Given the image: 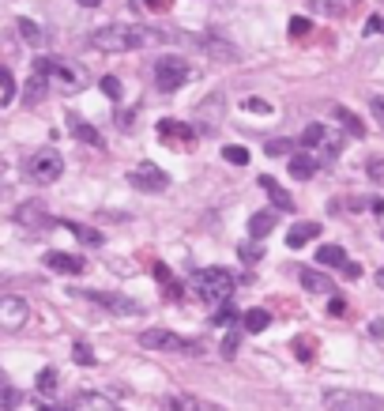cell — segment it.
<instances>
[{"mask_svg": "<svg viewBox=\"0 0 384 411\" xmlns=\"http://www.w3.org/2000/svg\"><path fill=\"white\" fill-rule=\"evenodd\" d=\"M159 38H166V35L147 30V27H132V23H109V27L91 30L87 42H91V49H98V53H132V49H144Z\"/></svg>", "mask_w": 384, "mask_h": 411, "instance_id": "cell-1", "label": "cell"}, {"mask_svg": "<svg viewBox=\"0 0 384 411\" xmlns=\"http://www.w3.org/2000/svg\"><path fill=\"white\" fill-rule=\"evenodd\" d=\"M23 170H27L30 181H38V185H49V181H57V178L64 174V159H61V151L42 147V151H35V155H27Z\"/></svg>", "mask_w": 384, "mask_h": 411, "instance_id": "cell-2", "label": "cell"}, {"mask_svg": "<svg viewBox=\"0 0 384 411\" xmlns=\"http://www.w3.org/2000/svg\"><path fill=\"white\" fill-rule=\"evenodd\" d=\"M140 348L147 351H173V355H200V343L196 340H185L170 329H147L140 332Z\"/></svg>", "mask_w": 384, "mask_h": 411, "instance_id": "cell-3", "label": "cell"}, {"mask_svg": "<svg viewBox=\"0 0 384 411\" xmlns=\"http://www.w3.org/2000/svg\"><path fill=\"white\" fill-rule=\"evenodd\" d=\"M196 290H200L204 302H226L234 295V276L226 272V268H207V272H196L192 276Z\"/></svg>", "mask_w": 384, "mask_h": 411, "instance_id": "cell-4", "label": "cell"}, {"mask_svg": "<svg viewBox=\"0 0 384 411\" xmlns=\"http://www.w3.org/2000/svg\"><path fill=\"white\" fill-rule=\"evenodd\" d=\"M328 411H384V404L369 393H358V388H332L324 393Z\"/></svg>", "mask_w": 384, "mask_h": 411, "instance_id": "cell-5", "label": "cell"}, {"mask_svg": "<svg viewBox=\"0 0 384 411\" xmlns=\"http://www.w3.org/2000/svg\"><path fill=\"white\" fill-rule=\"evenodd\" d=\"M75 298H87V302H94V306H102L109 313H117V317H136L140 309V302H132L128 295H113V290H75Z\"/></svg>", "mask_w": 384, "mask_h": 411, "instance_id": "cell-6", "label": "cell"}, {"mask_svg": "<svg viewBox=\"0 0 384 411\" xmlns=\"http://www.w3.org/2000/svg\"><path fill=\"white\" fill-rule=\"evenodd\" d=\"M189 80V61L185 57H159L155 61V87L159 91H178Z\"/></svg>", "mask_w": 384, "mask_h": 411, "instance_id": "cell-7", "label": "cell"}, {"mask_svg": "<svg viewBox=\"0 0 384 411\" xmlns=\"http://www.w3.org/2000/svg\"><path fill=\"white\" fill-rule=\"evenodd\" d=\"M27 317H30L27 298H19V295H4V298H0V332H16V329H23Z\"/></svg>", "mask_w": 384, "mask_h": 411, "instance_id": "cell-8", "label": "cell"}, {"mask_svg": "<svg viewBox=\"0 0 384 411\" xmlns=\"http://www.w3.org/2000/svg\"><path fill=\"white\" fill-rule=\"evenodd\" d=\"M128 181H132L136 189H147V192H166V189H170V178L162 174L159 166H151V162H144V166H136L132 174H128Z\"/></svg>", "mask_w": 384, "mask_h": 411, "instance_id": "cell-9", "label": "cell"}, {"mask_svg": "<svg viewBox=\"0 0 384 411\" xmlns=\"http://www.w3.org/2000/svg\"><path fill=\"white\" fill-rule=\"evenodd\" d=\"M46 72L61 83L64 91H80L83 87V72L75 64H64V61H46Z\"/></svg>", "mask_w": 384, "mask_h": 411, "instance_id": "cell-10", "label": "cell"}, {"mask_svg": "<svg viewBox=\"0 0 384 411\" xmlns=\"http://www.w3.org/2000/svg\"><path fill=\"white\" fill-rule=\"evenodd\" d=\"M185 42H192V46L207 49L215 61H234V57H237V49L230 46L226 38H218V35H196V38H185Z\"/></svg>", "mask_w": 384, "mask_h": 411, "instance_id": "cell-11", "label": "cell"}, {"mask_svg": "<svg viewBox=\"0 0 384 411\" xmlns=\"http://www.w3.org/2000/svg\"><path fill=\"white\" fill-rule=\"evenodd\" d=\"M46 268H53V272H61V276H80L87 264L80 261V257H72V253L53 250V253H46Z\"/></svg>", "mask_w": 384, "mask_h": 411, "instance_id": "cell-12", "label": "cell"}, {"mask_svg": "<svg viewBox=\"0 0 384 411\" xmlns=\"http://www.w3.org/2000/svg\"><path fill=\"white\" fill-rule=\"evenodd\" d=\"M302 287L309 290V295H332L335 298V283L324 272H316V268H302Z\"/></svg>", "mask_w": 384, "mask_h": 411, "instance_id": "cell-13", "label": "cell"}, {"mask_svg": "<svg viewBox=\"0 0 384 411\" xmlns=\"http://www.w3.org/2000/svg\"><path fill=\"white\" fill-rule=\"evenodd\" d=\"M260 189L268 192V200L275 204V211H294V200H290V192L283 189L275 178H268V174H264V178H260Z\"/></svg>", "mask_w": 384, "mask_h": 411, "instance_id": "cell-14", "label": "cell"}, {"mask_svg": "<svg viewBox=\"0 0 384 411\" xmlns=\"http://www.w3.org/2000/svg\"><path fill=\"white\" fill-rule=\"evenodd\" d=\"M316 234H321V223H313V219L294 223V226H290V234H287V245H290V250H302V245H309Z\"/></svg>", "mask_w": 384, "mask_h": 411, "instance_id": "cell-15", "label": "cell"}, {"mask_svg": "<svg viewBox=\"0 0 384 411\" xmlns=\"http://www.w3.org/2000/svg\"><path fill=\"white\" fill-rule=\"evenodd\" d=\"M159 136L162 140H181L185 147L196 140V133H192V125H185V121H173V117H166V121H159Z\"/></svg>", "mask_w": 384, "mask_h": 411, "instance_id": "cell-16", "label": "cell"}, {"mask_svg": "<svg viewBox=\"0 0 384 411\" xmlns=\"http://www.w3.org/2000/svg\"><path fill=\"white\" fill-rule=\"evenodd\" d=\"M275 226H279V211H256L249 219V238H256L260 242V238H268Z\"/></svg>", "mask_w": 384, "mask_h": 411, "instance_id": "cell-17", "label": "cell"}, {"mask_svg": "<svg viewBox=\"0 0 384 411\" xmlns=\"http://www.w3.org/2000/svg\"><path fill=\"white\" fill-rule=\"evenodd\" d=\"M68 128H72V136L80 140V144H91V147H102V133H98L94 125H87L83 117H68Z\"/></svg>", "mask_w": 384, "mask_h": 411, "instance_id": "cell-18", "label": "cell"}, {"mask_svg": "<svg viewBox=\"0 0 384 411\" xmlns=\"http://www.w3.org/2000/svg\"><path fill=\"white\" fill-rule=\"evenodd\" d=\"M162 411H211L204 400H196L189 393H178V396H166L162 400Z\"/></svg>", "mask_w": 384, "mask_h": 411, "instance_id": "cell-19", "label": "cell"}, {"mask_svg": "<svg viewBox=\"0 0 384 411\" xmlns=\"http://www.w3.org/2000/svg\"><path fill=\"white\" fill-rule=\"evenodd\" d=\"M72 411H117V404L113 400H106V396H98V393H80Z\"/></svg>", "mask_w": 384, "mask_h": 411, "instance_id": "cell-20", "label": "cell"}, {"mask_svg": "<svg viewBox=\"0 0 384 411\" xmlns=\"http://www.w3.org/2000/svg\"><path fill=\"white\" fill-rule=\"evenodd\" d=\"M19 404H23V393H19V388L0 374V411H16Z\"/></svg>", "mask_w": 384, "mask_h": 411, "instance_id": "cell-21", "label": "cell"}, {"mask_svg": "<svg viewBox=\"0 0 384 411\" xmlns=\"http://www.w3.org/2000/svg\"><path fill=\"white\" fill-rule=\"evenodd\" d=\"M268 309H260V306H252V309H245V313H241V329H245V332H264L268 329Z\"/></svg>", "mask_w": 384, "mask_h": 411, "instance_id": "cell-22", "label": "cell"}, {"mask_svg": "<svg viewBox=\"0 0 384 411\" xmlns=\"http://www.w3.org/2000/svg\"><path fill=\"white\" fill-rule=\"evenodd\" d=\"M332 117H335V121H339V125L347 128L350 136H366V125H361L358 117H354V114L347 110V106H332Z\"/></svg>", "mask_w": 384, "mask_h": 411, "instance_id": "cell-23", "label": "cell"}, {"mask_svg": "<svg viewBox=\"0 0 384 411\" xmlns=\"http://www.w3.org/2000/svg\"><path fill=\"white\" fill-rule=\"evenodd\" d=\"M313 174H316V159H313V155H294V159H290V178L309 181Z\"/></svg>", "mask_w": 384, "mask_h": 411, "instance_id": "cell-24", "label": "cell"}, {"mask_svg": "<svg viewBox=\"0 0 384 411\" xmlns=\"http://www.w3.org/2000/svg\"><path fill=\"white\" fill-rule=\"evenodd\" d=\"M61 226H64V231H72V234L80 238L83 245H102V234H98V231H91V226H83V223H72V219H64Z\"/></svg>", "mask_w": 384, "mask_h": 411, "instance_id": "cell-25", "label": "cell"}, {"mask_svg": "<svg viewBox=\"0 0 384 411\" xmlns=\"http://www.w3.org/2000/svg\"><path fill=\"white\" fill-rule=\"evenodd\" d=\"M316 264H328V268H343L347 264V253L339 245H321L316 250Z\"/></svg>", "mask_w": 384, "mask_h": 411, "instance_id": "cell-26", "label": "cell"}, {"mask_svg": "<svg viewBox=\"0 0 384 411\" xmlns=\"http://www.w3.org/2000/svg\"><path fill=\"white\" fill-rule=\"evenodd\" d=\"M155 279L162 283V290H166V298H170V302H178V298H181V283H173V276H170V268H166V264H155Z\"/></svg>", "mask_w": 384, "mask_h": 411, "instance_id": "cell-27", "label": "cell"}, {"mask_svg": "<svg viewBox=\"0 0 384 411\" xmlns=\"http://www.w3.org/2000/svg\"><path fill=\"white\" fill-rule=\"evenodd\" d=\"M16 27H19V35H23L30 46H46V30H42L38 23H30V19H19Z\"/></svg>", "mask_w": 384, "mask_h": 411, "instance_id": "cell-28", "label": "cell"}, {"mask_svg": "<svg viewBox=\"0 0 384 411\" xmlns=\"http://www.w3.org/2000/svg\"><path fill=\"white\" fill-rule=\"evenodd\" d=\"M19 223H49V215L42 211V204H23V208L16 211Z\"/></svg>", "mask_w": 384, "mask_h": 411, "instance_id": "cell-29", "label": "cell"}, {"mask_svg": "<svg viewBox=\"0 0 384 411\" xmlns=\"http://www.w3.org/2000/svg\"><path fill=\"white\" fill-rule=\"evenodd\" d=\"M38 396H57V370L53 366H46L38 374Z\"/></svg>", "mask_w": 384, "mask_h": 411, "instance_id": "cell-30", "label": "cell"}, {"mask_svg": "<svg viewBox=\"0 0 384 411\" xmlns=\"http://www.w3.org/2000/svg\"><path fill=\"white\" fill-rule=\"evenodd\" d=\"M324 136H328V125H309L302 133V147H321Z\"/></svg>", "mask_w": 384, "mask_h": 411, "instance_id": "cell-31", "label": "cell"}, {"mask_svg": "<svg viewBox=\"0 0 384 411\" xmlns=\"http://www.w3.org/2000/svg\"><path fill=\"white\" fill-rule=\"evenodd\" d=\"M321 147H324V155H328V159H335L339 151H343V136H339V133H332V128H328V136H324V144H321Z\"/></svg>", "mask_w": 384, "mask_h": 411, "instance_id": "cell-32", "label": "cell"}, {"mask_svg": "<svg viewBox=\"0 0 384 411\" xmlns=\"http://www.w3.org/2000/svg\"><path fill=\"white\" fill-rule=\"evenodd\" d=\"M223 159H226V162H237V166H245V162H249V151L237 147V144H230V147H223Z\"/></svg>", "mask_w": 384, "mask_h": 411, "instance_id": "cell-33", "label": "cell"}, {"mask_svg": "<svg viewBox=\"0 0 384 411\" xmlns=\"http://www.w3.org/2000/svg\"><path fill=\"white\" fill-rule=\"evenodd\" d=\"M309 27H313L309 19H298V16H294V19H290V38H294V42H298V38H309Z\"/></svg>", "mask_w": 384, "mask_h": 411, "instance_id": "cell-34", "label": "cell"}, {"mask_svg": "<svg viewBox=\"0 0 384 411\" xmlns=\"http://www.w3.org/2000/svg\"><path fill=\"white\" fill-rule=\"evenodd\" d=\"M0 87H4V102H12V94H16V80H12V72L0 64Z\"/></svg>", "mask_w": 384, "mask_h": 411, "instance_id": "cell-35", "label": "cell"}, {"mask_svg": "<svg viewBox=\"0 0 384 411\" xmlns=\"http://www.w3.org/2000/svg\"><path fill=\"white\" fill-rule=\"evenodd\" d=\"M72 359L80 362V366H91V362H94V351L87 348V343H75V348H72Z\"/></svg>", "mask_w": 384, "mask_h": 411, "instance_id": "cell-36", "label": "cell"}, {"mask_svg": "<svg viewBox=\"0 0 384 411\" xmlns=\"http://www.w3.org/2000/svg\"><path fill=\"white\" fill-rule=\"evenodd\" d=\"M350 4H358V0H321V8L324 12H332V16H339V12H347Z\"/></svg>", "mask_w": 384, "mask_h": 411, "instance_id": "cell-37", "label": "cell"}, {"mask_svg": "<svg viewBox=\"0 0 384 411\" xmlns=\"http://www.w3.org/2000/svg\"><path fill=\"white\" fill-rule=\"evenodd\" d=\"M102 94H106V99H120V80H117V75H106V80H102Z\"/></svg>", "mask_w": 384, "mask_h": 411, "instance_id": "cell-38", "label": "cell"}, {"mask_svg": "<svg viewBox=\"0 0 384 411\" xmlns=\"http://www.w3.org/2000/svg\"><path fill=\"white\" fill-rule=\"evenodd\" d=\"M237 343H241L237 332H226V340H223V359H234V355H237Z\"/></svg>", "mask_w": 384, "mask_h": 411, "instance_id": "cell-39", "label": "cell"}, {"mask_svg": "<svg viewBox=\"0 0 384 411\" xmlns=\"http://www.w3.org/2000/svg\"><path fill=\"white\" fill-rule=\"evenodd\" d=\"M366 174H369L373 181H377V185H384V159H369Z\"/></svg>", "mask_w": 384, "mask_h": 411, "instance_id": "cell-40", "label": "cell"}, {"mask_svg": "<svg viewBox=\"0 0 384 411\" xmlns=\"http://www.w3.org/2000/svg\"><path fill=\"white\" fill-rule=\"evenodd\" d=\"M241 106H245V110H252V114H271V102H268V99H245Z\"/></svg>", "mask_w": 384, "mask_h": 411, "instance_id": "cell-41", "label": "cell"}, {"mask_svg": "<svg viewBox=\"0 0 384 411\" xmlns=\"http://www.w3.org/2000/svg\"><path fill=\"white\" fill-rule=\"evenodd\" d=\"M290 147H298V144H290V140H271L264 151H268V155H287Z\"/></svg>", "mask_w": 384, "mask_h": 411, "instance_id": "cell-42", "label": "cell"}, {"mask_svg": "<svg viewBox=\"0 0 384 411\" xmlns=\"http://www.w3.org/2000/svg\"><path fill=\"white\" fill-rule=\"evenodd\" d=\"M237 253H241V261H249V264H252V261H260V242H249V245H241Z\"/></svg>", "mask_w": 384, "mask_h": 411, "instance_id": "cell-43", "label": "cell"}, {"mask_svg": "<svg viewBox=\"0 0 384 411\" xmlns=\"http://www.w3.org/2000/svg\"><path fill=\"white\" fill-rule=\"evenodd\" d=\"M294 351L302 355V362H313V340H294Z\"/></svg>", "mask_w": 384, "mask_h": 411, "instance_id": "cell-44", "label": "cell"}, {"mask_svg": "<svg viewBox=\"0 0 384 411\" xmlns=\"http://www.w3.org/2000/svg\"><path fill=\"white\" fill-rule=\"evenodd\" d=\"M339 272H343V276H347V279H358V276H361V268H358V264H354V261H347V264H343V268H339Z\"/></svg>", "mask_w": 384, "mask_h": 411, "instance_id": "cell-45", "label": "cell"}, {"mask_svg": "<svg viewBox=\"0 0 384 411\" xmlns=\"http://www.w3.org/2000/svg\"><path fill=\"white\" fill-rule=\"evenodd\" d=\"M226 321H234V309H230V306H223L215 313V324H226Z\"/></svg>", "mask_w": 384, "mask_h": 411, "instance_id": "cell-46", "label": "cell"}, {"mask_svg": "<svg viewBox=\"0 0 384 411\" xmlns=\"http://www.w3.org/2000/svg\"><path fill=\"white\" fill-rule=\"evenodd\" d=\"M373 114H377V121L384 125V99H380V94H377V99H373Z\"/></svg>", "mask_w": 384, "mask_h": 411, "instance_id": "cell-47", "label": "cell"}, {"mask_svg": "<svg viewBox=\"0 0 384 411\" xmlns=\"http://www.w3.org/2000/svg\"><path fill=\"white\" fill-rule=\"evenodd\" d=\"M144 4H151L155 12H166V0H144Z\"/></svg>", "mask_w": 384, "mask_h": 411, "instance_id": "cell-48", "label": "cell"}, {"mask_svg": "<svg viewBox=\"0 0 384 411\" xmlns=\"http://www.w3.org/2000/svg\"><path fill=\"white\" fill-rule=\"evenodd\" d=\"M80 4H83V8H98L102 0H80Z\"/></svg>", "mask_w": 384, "mask_h": 411, "instance_id": "cell-49", "label": "cell"}, {"mask_svg": "<svg viewBox=\"0 0 384 411\" xmlns=\"http://www.w3.org/2000/svg\"><path fill=\"white\" fill-rule=\"evenodd\" d=\"M377 283H380V287H384V268H380V276H377Z\"/></svg>", "mask_w": 384, "mask_h": 411, "instance_id": "cell-50", "label": "cell"}, {"mask_svg": "<svg viewBox=\"0 0 384 411\" xmlns=\"http://www.w3.org/2000/svg\"><path fill=\"white\" fill-rule=\"evenodd\" d=\"M380 30H384V19H380Z\"/></svg>", "mask_w": 384, "mask_h": 411, "instance_id": "cell-51", "label": "cell"}]
</instances>
